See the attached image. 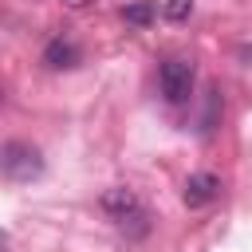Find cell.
<instances>
[{
  "label": "cell",
  "mask_w": 252,
  "mask_h": 252,
  "mask_svg": "<svg viewBox=\"0 0 252 252\" xmlns=\"http://www.w3.org/2000/svg\"><path fill=\"white\" fill-rule=\"evenodd\" d=\"M193 79H197V63H193L189 55H169V59L161 63V71H158L161 94H165V102H173V106H181V102L193 94Z\"/></svg>",
  "instance_id": "obj_1"
},
{
  "label": "cell",
  "mask_w": 252,
  "mask_h": 252,
  "mask_svg": "<svg viewBox=\"0 0 252 252\" xmlns=\"http://www.w3.org/2000/svg\"><path fill=\"white\" fill-rule=\"evenodd\" d=\"M43 173V158L32 142H8L4 146V177L8 181H35Z\"/></svg>",
  "instance_id": "obj_2"
},
{
  "label": "cell",
  "mask_w": 252,
  "mask_h": 252,
  "mask_svg": "<svg viewBox=\"0 0 252 252\" xmlns=\"http://www.w3.org/2000/svg\"><path fill=\"white\" fill-rule=\"evenodd\" d=\"M220 197V177L217 173H193L189 181H185V189H181V201L189 205V209H205L209 201H217Z\"/></svg>",
  "instance_id": "obj_3"
},
{
  "label": "cell",
  "mask_w": 252,
  "mask_h": 252,
  "mask_svg": "<svg viewBox=\"0 0 252 252\" xmlns=\"http://www.w3.org/2000/svg\"><path fill=\"white\" fill-rule=\"evenodd\" d=\"M138 209H142V201H138V193L126 189V185H114V189L102 193V213L114 217V220H126V217H134Z\"/></svg>",
  "instance_id": "obj_4"
},
{
  "label": "cell",
  "mask_w": 252,
  "mask_h": 252,
  "mask_svg": "<svg viewBox=\"0 0 252 252\" xmlns=\"http://www.w3.org/2000/svg\"><path fill=\"white\" fill-rule=\"evenodd\" d=\"M75 59H79V51H75V43H67V39H51V43L43 47V67H51V71L75 67Z\"/></svg>",
  "instance_id": "obj_5"
},
{
  "label": "cell",
  "mask_w": 252,
  "mask_h": 252,
  "mask_svg": "<svg viewBox=\"0 0 252 252\" xmlns=\"http://www.w3.org/2000/svg\"><path fill=\"white\" fill-rule=\"evenodd\" d=\"M154 16H158V4H154V0H134V4L122 8V20H126L130 28H150Z\"/></svg>",
  "instance_id": "obj_6"
},
{
  "label": "cell",
  "mask_w": 252,
  "mask_h": 252,
  "mask_svg": "<svg viewBox=\"0 0 252 252\" xmlns=\"http://www.w3.org/2000/svg\"><path fill=\"white\" fill-rule=\"evenodd\" d=\"M161 16H165L169 24H181V20H189V16H193V0H165Z\"/></svg>",
  "instance_id": "obj_7"
},
{
  "label": "cell",
  "mask_w": 252,
  "mask_h": 252,
  "mask_svg": "<svg viewBox=\"0 0 252 252\" xmlns=\"http://www.w3.org/2000/svg\"><path fill=\"white\" fill-rule=\"evenodd\" d=\"M118 228H122L126 236H146V232H150V220H146V209H138L134 217H126V220H118Z\"/></svg>",
  "instance_id": "obj_8"
},
{
  "label": "cell",
  "mask_w": 252,
  "mask_h": 252,
  "mask_svg": "<svg viewBox=\"0 0 252 252\" xmlns=\"http://www.w3.org/2000/svg\"><path fill=\"white\" fill-rule=\"evenodd\" d=\"M63 4H67V8H71V12H83V8H91V4H94V0H63Z\"/></svg>",
  "instance_id": "obj_9"
}]
</instances>
